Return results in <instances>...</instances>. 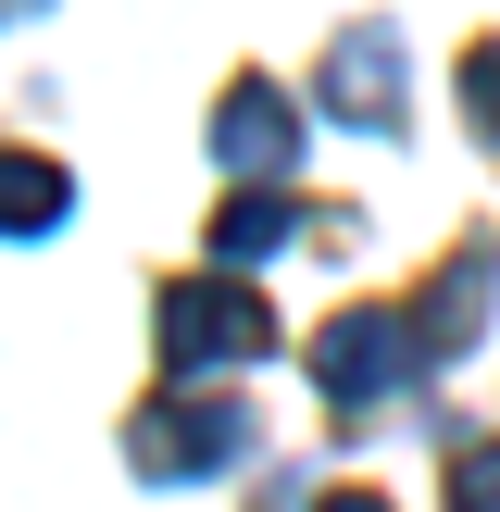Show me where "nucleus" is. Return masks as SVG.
<instances>
[{
    "instance_id": "nucleus-1",
    "label": "nucleus",
    "mask_w": 500,
    "mask_h": 512,
    "mask_svg": "<svg viewBox=\"0 0 500 512\" xmlns=\"http://www.w3.org/2000/svg\"><path fill=\"white\" fill-rule=\"evenodd\" d=\"M263 300H250V275H175L163 288V375L175 388H213L225 363H263Z\"/></svg>"
},
{
    "instance_id": "nucleus-2",
    "label": "nucleus",
    "mask_w": 500,
    "mask_h": 512,
    "mask_svg": "<svg viewBox=\"0 0 500 512\" xmlns=\"http://www.w3.org/2000/svg\"><path fill=\"white\" fill-rule=\"evenodd\" d=\"M313 363H325V400H388V388H413L438 350H425V325H413V313L363 300V313H338V325L313 338Z\"/></svg>"
},
{
    "instance_id": "nucleus-3",
    "label": "nucleus",
    "mask_w": 500,
    "mask_h": 512,
    "mask_svg": "<svg viewBox=\"0 0 500 512\" xmlns=\"http://www.w3.org/2000/svg\"><path fill=\"white\" fill-rule=\"evenodd\" d=\"M238 450H250V413H238V400H150V413H138V463L150 475H213V463H238Z\"/></svg>"
},
{
    "instance_id": "nucleus-4",
    "label": "nucleus",
    "mask_w": 500,
    "mask_h": 512,
    "mask_svg": "<svg viewBox=\"0 0 500 512\" xmlns=\"http://www.w3.org/2000/svg\"><path fill=\"white\" fill-rule=\"evenodd\" d=\"M325 113L363 125V138L400 125V38H388V25H350V38H338V63H325Z\"/></svg>"
},
{
    "instance_id": "nucleus-5",
    "label": "nucleus",
    "mask_w": 500,
    "mask_h": 512,
    "mask_svg": "<svg viewBox=\"0 0 500 512\" xmlns=\"http://www.w3.org/2000/svg\"><path fill=\"white\" fill-rule=\"evenodd\" d=\"M213 150L250 175V188H275V175H288V150H300V113L263 88V75H250V88H225V100H213Z\"/></svg>"
},
{
    "instance_id": "nucleus-6",
    "label": "nucleus",
    "mask_w": 500,
    "mask_h": 512,
    "mask_svg": "<svg viewBox=\"0 0 500 512\" xmlns=\"http://www.w3.org/2000/svg\"><path fill=\"white\" fill-rule=\"evenodd\" d=\"M413 325H425V350H463L475 325H488V250H463V263L413 300Z\"/></svg>"
},
{
    "instance_id": "nucleus-7",
    "label": "nucleus",
    "mask_w": 500,
    "mask_h": 512,
    "mask_svg": "<svg viewBox=\"0 0 500 512\" xmlns=\"http://www.w3.org/2000/svg\"><path fill=\"white\" fill-rule=\"evenodd\" d=\"M288 225H300V213H288V188H238V200L213 213V263H225V275H238V263H263Z\"/></svg>"
},
{
    "instance_id": "nucleus-8",
    "label": "nucleus",
    "mask_w": 500,
    "mask_h": 512,
    "mask_svg": "<svg viewBox=\"0 0 500 512\" xmlns=\"http://www.w3.org/2000/svg\"><path fill=\"white\" fill-rule=\"evenodd\" d=\"M38 225H63V175L0 150V238H38Z\"/></svg>"
},
{
    "instance_id": "nucleus-9",
    "label": "nucleus",
    "mask_w": 500,
    "mask_h": 512,
    "mask_svg": "<svg viewBox=\"0 0 500 512\" xmlns=\"http://www.w3.org/2000/svg\"><path fill=\"white\" fill-rule=\"evenodd\" d=\"M450 512H500V450H463L450 463Z\"/></svg>"
},
{
    "instance_id": "nucleus-10",
    "label": "nucleus",
    "mask_w": 500,
    "mask_h": 512,
    "mask_svg": "<svg viewBox=\"0 0 500 512\" xmlns=\"http://www.w3.org/2000/svg\"><path fill=\"white\" fill-rule=\"evenodd\" d=\"M463 100H475V125L500 138V50H475V63H463Z\"/></svg>"
},
{
    "instance_id": "nucleus-11",
    "label": "nucleus",
    "mask_w": 500,
    "mask_h": 512,
    "mask_svg": "<svg viewBox=\"0 0 500 512\" xmlns=\"http://www.w3.org/2000/svg\"><path fill=\"white\" fill-rule=\"evenodd\" d=\"M325 512H388V500H375V488H338V500H325Z\"/></svg>"
}]
</instances>
